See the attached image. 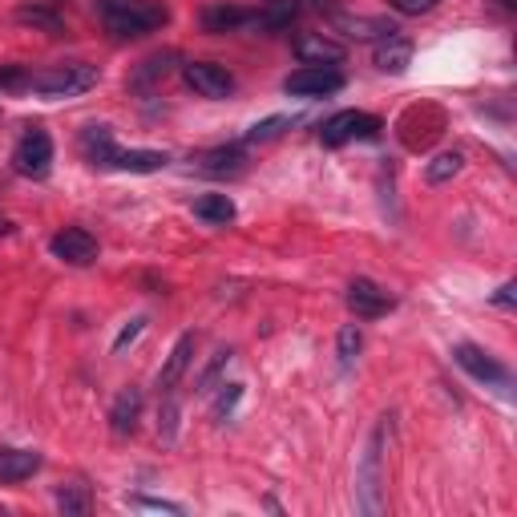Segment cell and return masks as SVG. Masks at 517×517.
Here are the masks:
<instances>
[{"label":"cell","mask_w":517,"mask_h":517,"mask_svg":"<svg viewBox=\"0 0 517 517\" xmlns=\"http://www.w3.org/2000/svg\"><path fill=\"white\" fill-rule=\"evenodd\" d=\"M243 170H247L243 146H215L198 158V174H211V178H239Z\"/></svg>","instance_id":"16"},{"label":"cell","mask_w":517,"mask_h":517,"mask_svg":"<svg viewBox=\"0 0 517 517\" xmlns=\"http://www.w3.org/2000/svg\"><path fill=\"white\" fill-rule=\"evenodd\" d=\"M231 364V352H215V360H211V368L202 372V380H198V392L202 396H211L215 388H219V376H223V368Z\"/></svg>","instance_id":"32"},{"label":"cell","mask_w":517,"mask_h":517,"mask_svg":"<svg viewBox=\"0 0 517 517\" xmlns=\"http://www.w3.org/2000/svg\"><path fill=\"white\" fill-rule=\"evenodd\" d=\"M97 13L114 37H146L170 21L162 0H97Z\"/></svg>","instance_id":"1"},{"label":"cell","mask_w":517,"mask_h":517,"mask_svg":"<svg viewBox=\"0 0 517 517\" xmlns=\"http://www.w3.org/2000/svg\"><path fill=\"white\" fill-rule=\"evenodd\" d=\"M493 303H497V307H513V279L497 287V295H493Z\"/></svg>","instance_id":"36"},{"label":"cell","mask_w":517,"mask_h":517,"mask_svg":"<svg viewBox=\"0 0 517 517\" xmlns=\"http://www.w3.org/2000/svg\"><path fill=\"white\" fill-rule=\"evenodd\" d=\"M13 170L21 178H49V170H53V138L41 126L21 134V142L13 150Z\"/></svg>","instance_id":"5"},{"label":"cell","mask_w":517,"mask_h":517,"mask_svg":"<svg viewBox=\"0 0 517 517\" xmlns=\"http://www.w3.org/2000/svg\"><path fill=\"white\" fill-rule=\"evenodd\" d=\"M312 9H320L328 21H332V29L336 33H344V37H352V41H384V37H392V33H400L388 17H364V13H340V9H332V5H324V0H316Z\"/></svg>","instance_id":"6"},{"label":"cell","mask_w":517,"mask_h":517,"mask_svg":"<svg viewBox=\"0 0 517 517\" xmlns=\"http://www.w3.org/2000/svg\"><path fill=\"white\" fill-rule=\"evenodd\" d=\"M0 235H9V223L5 219H0Z\"/></svg>","instance_id":"37"},{"label":"cell","mask_w":517,"mask_h":517,"mask_svg":"<svg viewBox=\"0 0 517 517\" xmlns=\"http://www.w3.org/2000/svg\"><path fill=\"white\" fill-rule=\"evenodd\" d=\"M461 166H465V154L445 150V154H437V158L425 166V182H429V186H445V182H453V178L461 174Z\"/></svg>","instance_id":"24"},{"label":"cell","mask_w":517,"mask_h":517,"mask_svg":"<svg viewBox=\"0 0 517 517\" xmlns=\"http://www.w3.org/2000/svg\"><path fill=\"white\" fill-rule=\"evenodd\" d=\"M17 21L41 29V33H49V37H61V33H65V21H61L53 9H45V5H25V9H17Z\"/></svg>","instance_id":"25"},{"label":"cell","mask_w":517,"mask_h":517,"mask_svg":"<svg viewBox=\"0 0 517 517\" xmlns=\"http://www.w3.org/2000/svg\"><path fill=\"white\" fill-rule=\"evenodd\" d=\"M182 77L198 97H211V101H223L235 93V77L227 73V65H215V61H186Z\"/></svg>","instance_id":"7"},{"label":"cell","mask_w":517,"mask_h":517,"mask_svg":"<svg viewBox=\"0 0 517 517\" xmlns=\"http://www.w3.org/2000/svg\"><path fill=\"white\" fill-rule=\"evenodd\" d=\"M194 215L211 227H227L235 219V202H231V194H202V198H194Z\"/></svg>","instance_id":"23"},{"label":"cell","mask_w":517,"mask_h":517,"mask_svg":"<svg viewBox=\"0 0 517 517\" xmlns=\"http://www.w3.org/2000/svg\"><path fill=\"white\" fill-rule=\"evenodd\" d=\"M130 505L138 509H162V513H182L178 501H166V497H130Z\"/></svg>","instance_id":"34"},{"label":"cell","mask_w":517,"mask_h":517,"mask_svg":"<svg viewBox=\"0 0 517 517\" xmlns=\"http://www.w3.org/2000/svg\"><path fill=\"white\" fill-rule=\"evenodd\" d=\"M49 251H53L61 263H69V267H89V263H97V239H93L85 227H65V231H57V235L49 239Z\"/></svg>","instance_id":"10"},{"label":"cell","mask_w":517,"mask_h":517,"mask_svg":"<svg viewBox=\"0 0 517 517\" xmlns=\"http://www.w3.org/2000/svg\"><path fill=\"white\" fill-rule=\"evenodd\" d=\"M114 130L110 126H85L81 130V154L89 166H106L110 170V158H114Z\"/></svg>","instance_id":"19"},{"label":"cell","mask_w":517,"mask_h":517,"mask_svg":"<svg viewBox=\"0 0 517 517\" xmlns=\"http://www.w3.org/2000/svg\"><path fill=\"white\" fill-rule=\"evenodd\" d=\"M380 130H384V122H380L376 114L340 110V114H332V118L320 126V142L332 146V150H340V146H348V142H368V138H376Z\"/></svg>","instance_id":"4"},{"label":"cell","mask_w":517,"mask_h":517,"mask_svg":"<svg viewBox=\"0 0 517 517\" xmlns=\"http://www.w3.org/2000/svg\"><path fill=\"white\" fill-rule=\"evenodd\" d=\"M501 5H513V0H501Z\"/></svg>","instance_id":"38"},{"label":"cell","mask_w":517,"mask_h":517,"mask_svg":"<svg viewBox=\"0 0 517 517\" xmlns=\"http://www.w3.org/2000/svg\"><path fill=\"white\" fill-rule=\"evenodd\" d=\"M142 404H146V396H142V388H122L118 392V400H114V408H110V429L118 433V437H134L138 433V421H142Z\"/></svg>","instance_id":"15"},{"label":"cell","mask_w":517,"mask_h":517,"mask_svg":"<svg viewBox=\"0 0 517 517\" xmlns=\"http://www.w3.org/2000/svg\"><path fill=\"white\" fill-rule=\"evenodd\" d=\"M41 465H45V457H41L37 449L0 445V485H21V481H29Z\"/></svg>","instance_id":"12"},{"label":"cell","mask_w":517,"mask_h":517,"mask_svg":"<svg viewBox=\"0 0 517 517\" xmlns=\"http://www.w3.org/2000/svg\"><path fill=\"white\" fill-rule=\"evenodd\" d=\"M194 332H182L178 336V344L170 348V356H166V364H162V372H158V388L162 392H178V384H182V376L190 372V364H194Z\"/></svg>","instance_id":"14"},{"label":"cell","mask_w":517,"mask_h":517,"mask_svg":"<svg viewBox=\"0 0 517 517\" xmlns=\"http://www.w3.org/2000/svg\"><path fill=\"white\" fill-rule=\"evenodd\" d=\"M441 0H388V9L400 13V17H421V13H433Z\"/></svg>","instance_id":"33"},{"label":"cell","mask_w":517,"mask_h":517,"mask_svg":"<svg viewBox=\"0 0 517 517\" xmlns=\"http://www.w3.org/2000/svg\"><path fill=\"white\" fill-rule=\"evenodd\" d=\"M223 392L215 396V421H227L231 412H235V404L243 400V384H219Z\"/></svg>","instance_id":"31"},{"label":"cell","mask_w":517,"mask_h":517,"mask_svg":"<svg viewBox=\"0 0 517 517\" xmlns=\"http://www.w3.org/2000/svg\"><path fill=\"white\" fill-rule=\"evenodd\" d=\"M283 89L291 97H328V93H340L344 89V73L332 69V65H303V69H295L283 81Z\"/></svg>","instance_id":"8"},{"label":"cell","mask_w":517,"mask_h":517,"mask_svg":"<svg viewBox=\"0 0 517 517\" xmlns=\"http://www.w3.org/2000/svg\"><path fill=\"white\" fill-rule=\"evenodd\" d=\"M170 162L166 150H114L110 170H126V174H154Z\"/></svg>","instance_id":"21"},{"label":"cell","mask_w":517,"mask_h":517,"mask_svg":"<svg viewBox=\"0 0 517 517\" xmlns=\"http://www.w3.org/2000/svg\"><path fill=\"white\" fill-rule=\"evenodd\" d=\"M372 61H376V69H384V73H404V69L412 65V41H408L404 33H392V37L376 41Z\"/></svg>","instance_id":"18"},{"label":"cell","mask_w":517,"mask_h":517,"mask_svg":"<svg viewBox=\"0 0 517 517\" xmlns=\"http://www.w3.org/2000/svg\"><path fill=\"white\" fill-rule=\"evenodd\" d=\"M344 303H348V312L356 320H380V316H388L392 307H396V299L380 283H372V279H352Z\"/></svg>","instance_id":"9"},{"label":"cell","mask_w":517,"mask_h":517,"mask_svg":"<svg viewBox=\"0 0 517 517\" xmlns=\"http://www.w3.org/2000/svg\"><path fill=\"white\" fill-rule=\"evenodd\" d=\"M303 9H307L303 0H267L263 9L251 13V25L255 29H267V33H279V29H291Z\"/></svg>","instance_id":"17"},{"label":"cell","mask_w":517,"mask_h":517,"mask_svg":"<svg viewBox=\"0 0 517 517\" xmlns=\"http://www.w3.org/2000/svg\"><path fill=\"white\" fill-rule=\"evenodd\" d=\"M174 61H178V53H154V57H146V61L134 69L130 85H134V89H154L158 81H166V77L174 73Z\"/></svg>","instance_id":"22"},{"label":"cell","mask_w":517,"mask_h":517,"mask_svg":"<svg viewBox=\"0 0 517 517\" xmlns=\"http://www.w3.org/2000/svg\"><path fill=\"white\" fill-rule=\"evenodd\" d=\"M392 437V417H380L364 457H360V473H356V493H360V509L364 513H384V445Z\"/></svg>","instance_id":"2"},{"label":"cell","mask_w":517,"mask_h":517,"mask_svg":"<svg viewBox=\"0 0 517 517\" xmlns=\"http://www.w3.org/2000/svg\"><path fill=\"white\" fill-rule=\"evenodd\" d=\"M243 25H251V9H239V5H206L202 9V29L206 33H235V29H243Z\"/></svg>","instance_id":"20"},{"label":"cell","mask_w":517,"mask_h":517,"mask_svg":"<svg viewBox=\"0 0 517 517\" xmlns=\"http://www.w3.org/2000/svg\"><path fill=\"white\" fill-rule=\"evenodd\" d=\"M101 81V69L89 65V61H57V65H45L37 73H29V93H41V97H77L85 89H93Z\"/></svg>","instance_id":"3"},{"label":"cell","mask_w":517,"mask_h":517,"mask_svg":"<svg viewBox=\"0 0 517 517\" xmlns=\"http://www.w3.org/2000/svg\"><path fill=\"white\" fill-rule=\"evenodd\" d=\"M29 73L25 65H9V69H0V93H29Z\"/></svg>","instance_id":"30"},{"label":"cell","mask_w":517,"mask_h":517,"mask_svg":"<svg viewBox=\"0 0 517 517\" xmlns=\"http://www.w3.org/2000/svg\"><path fill=\"white\" fill-rule=\"evenodd\" d=\"M89 489L85 485H61L57 489V509L61 513H73V517H81V513H89Z\"/></svg>","instance_id":"28"},{"label":"cell","mask_w":517,"mask_h":517,"mask_svg":"<svg viewBox=\"0 0 517 517\" xmlns=\"http://www.w3.org/2000/svg\"><path fill=\"white\" fill-rule=\"evenodd\" d=\"M344 45L340 41H332V37H324V33H303L299 41H295V57H299V65H340L344 61Z\"/></svg>","instance_id":"13"},{"label":"cell","mask_w":517,"mask_h":517,"mask_svg":"<svg viewBox=\"0 0 517 517\" xmlns=\"http://www.w3.org/2000/svg\"><path fill=\"white\" fill-rule=\"evenodd\" d=\"M360 348H364V332H360V324H344V328H340V336H336L340 368H352V364H356V356H360Z\"/></svg>","instance_id":"26"},{"label":"cell","mask_w":517,"mask_h":517,"mask_svg":"<svg viewBox=\"0 0 517 517\" xmlns=\"http://www.w3.org/2000/svg\"><path fill=\"white\" fill-rule=\"evenodd\" d=\"M453 360H457L473 380H481V384H509V372L501 368V360H497L493 352L477 348V344H457V348H453Z\"/></svg>","instance_id":"11"},{"label":"cell","mask_w":517,"mask_h":517,"mask_svg":"<svg viewBox=\"0 0 517 517\" xmlns=\"http://www.w3.org/2000/svg\"><path fill=\"white\" fill-rule=\"evenodd\" d=\"M295 126V118H287V114H275V118H267V122H255L247 134H243V142L247 146H255V142H275L283 130H291Z\"/></svg>","instance_id":"27"},{"label":"cell","mask_w":517,"mask_h":517,"mask_svg":"<svg viewBox=\"0 0 517 517\" xmlns=\"http://www.w3.org/2000/svg\"><path fill=\"white\" fill-rule=\"evenodd\" d=\"M162 396H166V404L158 408V437L174 441V433H178V400H174V392H162Z\"/></svg>","instance_id":"29"},{"label":"cell","mask_w":517,"mask_h":517,"mask_svg":"<svg viewBox=\"0 0 517 517\" xmlns=\"http://www.w3.org/2000/svg\"><path fill=\"white\" fill-rule=\"evenodd\" d=\"M142 328H146V320H130V328H122V336L114 340V352H126V344H134L142 336Z\"/></svg>","instance_id":"35"}]
</instances>
